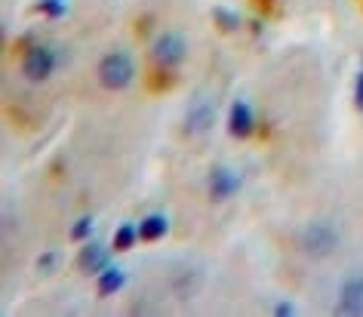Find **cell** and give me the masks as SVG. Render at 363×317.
I'll use <instances>...</instances> for the list:
<instances>
[{
  "mask_svg": "<svg viewBox=\"0 0 363 317\" xmlns=\"http://www.w3.org/2000/svg\"><path fill=\"white\" fill-rule=\"evenodd\" d=\"M89 234H93V216H84V219H77L74 228H71V240H86Z\"/></svg>",
  "mask_w": 363,
  "mask_h": 317,
  "instance_id": "18",
  "label": "cell"
},
{
  "mask_svg": "<svg viewBox=\"0 0 363 317\" xmlns=\"http://www.w3.org/2000/svg\"><path fill=\"white\" fill-rule=\"evenodd\" d=\"M77 268L84 271V274H99V271H105L108 268V250L102 243H86L77 256Z\"/></svg>",
  "mask_w": 363,
  "mask_h": 317,
  "instance_id": "10",
  "label": "cell"
},
{
  "mask_svg": "<svg viewBox=\"0 0 363 317\" xmlns=\"http://www.w3.org/2000/svg\"><path fill=\"white\" fill-rule=\"evenodd\" d=\"M213 22H216V28H219L222 34H234L240 28V16L231 13V10H225V6H216V10H213Z\"/></svg>",
  "mask_w": 363,
  "mask_h": 317,
  "instance_id": "14",
  "label": "cell"
},
{
  "mask_svg": "<svg viewBox=\"0 0 363 317\" xmlns=\"http://www.w3.org/2000/svg\"><path fill=\"white\" fill-rule=\"evenodd\" d=\"M176 84H179L176 71H172V68H163V65H157V62H151L148 74H145V87H148V93H151V96L169 93V89L176 87Z\"/></svg>",
  "mask_w": 363,
  "mask_h": 317,
  "instance_id": "9",
  "label": "cell"
},
{
  "mask_svg": "<svg viewBox=\"0 0 363 317\" xmlns=\"http://www.w3.org/2000/svg\"><path fill=\"white\" fill-rule=\"evenodd\" d=\"M185 38H182L179 31H167L160 34L157 40H154V50H151V62H157L163 68H176L182 65V59H185Z\"/></svg>",
  "mask_w": 363,
  "mask_h": 317,
  "instance_id": "4",
  "label": "cell"
},
{
  "mask_svg": "<svg viewBox=\"0 0 363 317\" xmlns=\"http://www.w3.org/2000/svg\"><path fill=\"white\" fill-rule=\"evenodd\" d=\"M298 243H302V250L308 252V256L323 259V256H330V252L339 247V231H335L330 222H311L302 231Z\"/></svg>",
  "mask_w": 363,
  "mask_h": 317,
  "instance_id": "2",
  "label": "cell"
},
{
  "mask_svg": "<svg viewBox=\"0 0 363 317\" xmlns=\"http://www.w3.org/2000/svg\"><path fill=\"white\" fill-rule=\"evenodd\" d=\"M59 65V56H56V50L52 47H34L28 56L22 59V74L31 80V84H40V80H47L52 71H56Z\"/></svg>",
  "mask_w": 363,
  "mask_h": 317,
  "instance_id": "3",
  "label": "cell"
},
{
  "mask_svg": "<svg viewBox=\"0 0 363 317\" xmlns=\"http://www.w3.org/2000/svg\"><path fill=\"white\" fill-rule=\"evenodd\" d=\"M252 10L259 16H265V19H280L284 16V6H280V0H250Z\"/></svg>",
  "mask_w": 363,
  "mask_h": 317,
  "instance_id": "16",
  "label": "cell"
},
{
  "mask_svg": "<svg viewBox=\"0 0 363 317\" xmlns=\"http://www.w3.org/2000/svg\"><path fill=\"white\" fill-rule=\"evenodd\" d=\"M169 231V219L167 216H160V213H151V216H145L142 225H139V240H160L163 234Z\"/></svg>",
  "mask_w": 363,
  "mask_h": 317,
  "instance_id": "11",
  "label": "cell"
},
{
  "mask_svg": "<svg viewBox=\"0 0 363 317\" xmlns=\"http://www.w3.org/2000/svg\"><path fill=\"white\" fill-rule=\"evenodd\" d=\"M135 240H139V228H133V225H121V228L114 231V250L117 252L130 250Z\"/></svg>",
  "mask_w": 363,
  "mask_h": 317,
  "instance_id": "15",
  "label": "cell"
},
{
  "mask_svg": "<svg viewBox=\"0 0 363 317\" xmlns=\"http://www.w3.org/2000/svg\"><path fill=\"white\" fill-rule=\"evenodd\" d=\"M148 25H151V19H142V22H139V28H135V31H139V38H145V34H148Z\"/></svg>",
  "mask_w": 363,
  "mask_h": 317,
  "instance_id": "23",
  "label": "cell"
},
{
  "mask_svg": "<svg viewBox=\"0 0 363 317\" xmlns=\"http://www.w3.org/2000/svg\"><path fill=\"white\" fill-rule=\"evenodd\" d=\"M213 123H216V102L201 96L197 102H191V108H188V114H185V133L203 135V133H210Z\"/></svg>",
  "mask_w": 363,
  "mask_h": 317,
  "instance_id": "6",
  "label": "cell"
},
{
  "mask_svg": "<svg viewBox=\"0 0 363 317\" xmlns=\"http://www.w3.org/2000/svg\"><path fill=\"white\" fill-rule=\"evenodd\" d=\"M274 314H277V317H293L296 308L289 305V302H277V305H274Z\"/></svg>",
  "mask_w": 363,
  "mask_h": 317,
  "instance_id": "22",
  "label": "cell"
},
{
  "mask_svg": "<svg viewBox=\"0 0 363 317\" xmlns=\"http://www.w3.org/2000/svg\"><path fill=\"white\" fill-rule=\"evenodd\" d=\"M197 284H201V274H197V271H179V274L169 280V287H172V293L179 296V302H188V299L197 293Z\"/></svg>",
  "mask_w": 363,
  "mask_h": 317,
  "instance_id": "12",
  "label": "cell"
},
{
  "mask_svg": "<svg viewBox=\"0 0 363 317\" xmlns=\"http://www.w3.org/2000/svg\"><path fill=\"white\" fill-rule=\"evenodd\" d=\"M360 4H363V0H360Z\"/></svg>",
  "mask_w": 363,
  "mask_h": 317,
  "instance_id": "24",
  "label": "cell"
},
{
  "mask_svg": "<svg viewBox=\"0 0 363 317\" xmlns=\"http://www.w3.org/2000/svg\"><path fill=\"white\" fill-rule=\"evenodd\" d=\"M335 314L342 317H360L363 314V274H351L339 289Z\"/></svg>",
  "mask_w": 363,
  "mask_h": 317,
  "instance_id": "5",
  "label": "cell"
},
{
  "mask_svg": "<svg viewBox=\"0 0 363 317\" xmlns=\"http://www.w3.org/2000/svg\"><path fill=\"white\" fill-rule=\"evenodd\" d=\"M34 47H38V43H34V38H31V34H22V38H19V40H16V43H13L16 56H22V59H25V56H28V52H31Z\"/></svg>",
  "mask_w": 363,
  "mask_h": 317,
  "instance_id": "19",
  "label": "cell"
},
{
  "mask_svg": "<svg viewBox=\"0 0 363 317\" xmlns=\"http://www.w3.org/2000/svg\"><path fill=\"white\" fill-rule=\"evenodd\" d=\"M240 191V176L228 167H216L210 173V197L213 201H228Z\"/></svg>",
  "mask_w": 363,
  "mask_h": 317,
  "instance_id": "7",
  "label": "cell"
},
{
  "mask_svg": "<svg viewBox=\"0 0 363 317\" xmlns=\"http://www.w3.org/2000/svg\"><path fill=\"white\" fill-rule=\"evenodd\" d=\"M52 268H56V252L47 250V252H43V256L38 259V271H43V274H50Z\"/></svg>",
  "mask_w": 363,
  "mask_h": 317,
  "instance_id": "20",
  "label": "cell"
},
{
  "mask_svg": "<svg viewBox=\"0 0 363 317\" xmlns=\"http://www.w3.org/2000/svg\"><path fill=\"white\" fill-rule=\"evenodd\" d=\"M38 13L50 16V19H62V16L68 13V4H65V0H40V4H38Z\"/></svg>",
  "mask_w": 363,
  "mask_h": 317,
  "instance_id": "17",
  "label": "cell"
},
{
  "mask_svg": "<svg viewBox=\"0 0 363 317\" xmlns=\"http://www.w3.org/2000/svg\"><path fill=\"white\" fill-rule=\"evenodd\" d=\"M123 284H126V274L121 268L108 265L105 271H99V296H114L117 289H123Z\"/></svg>",
  "mask_w": 363,
  "mask_h": 317,
  "instance_id": "13",
  "label": "cell"
},
{
  "mask_svg": "<svg viewBox=\"0 0 363 317\" xmlns=\"http://www.w3.org/2000/svg\"><path fill=\"white\" fill-rule=\"evenodd\" d=\"M133 77H135V65L126 52H108L102 59V65H99V80H102V87L111 89V93L126 89L133 84Z\"/></svg>",
  "mask_w": 363,
  "mask_h": 317,
  "instance_id": "1",
  "label": "cell"
},
{
  "mask_svg": "<svg viewBox=\"0 0 363 317\" xmlns=\"http://www.w3.org/2000/svg\"><path fill=\"white\" fill-rule=\"evenodd\" d=\"M354 105H357V111H363V71L357 74V87H354Z\"/></svg>",
  "mask_w": 363,
  "mask_h": 317,
  "instance_id": "21",
  "label": "cell"
},
{
  "mask_svg": "<svg viewBox=\"0 0 363 317\" xmlns=\"http://www.w3.org/2000/svg\"><path fill=\"white\" fill-rule=\"evenodd\" d=\"M228 133L234 139H250L256 133V117H252V108L247 102H234L228 111Z\"/></svg>",
  "mask_w": 363,
  "mask_h": 317,
  "instance_id": "8",
  "label": "cell"
}]
</instances>
